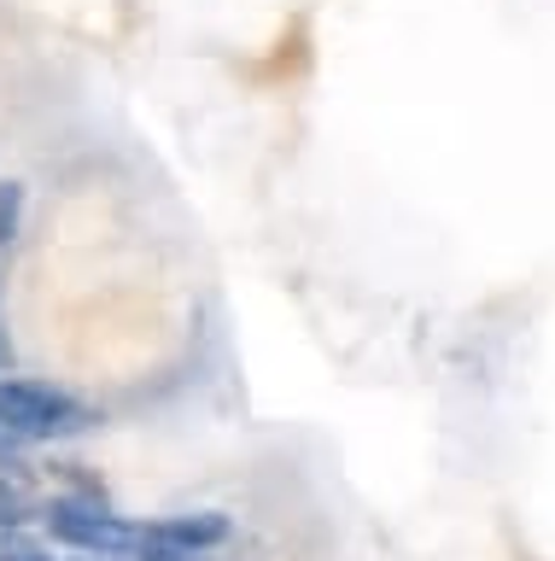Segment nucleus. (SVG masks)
<instances>
[{
  "label": "nucleus",
  "instance_id": "obj_1",
  "mask_svg": "<svg viewBox=\"0 0 555 561\" xmlns=\"http://www.w3.org/2000/svg\"><path fill=\"white\" fill-rule=\"evenodd\" d=\"M100 421L94 403H82L71 386L36 380V375H0V427L19 433L30 450L59 445V438H82Z\"/></svg>",
  "mask_w": 555,
  "mask_h": 561
},
{
  "label": "nucleus",
  "instance_id": "obj_2",
  "mask_svg": "<svg viewBox=\"0 0 555 561\" xmlns=\"http://www.w3.org/2000/svg\"><path fill=\"white\" fill-rule=\"evenodd\" d=\"M42 538L65 556H100V561H129L135 538H141V520L117 515L100 497H82V491H54L47 503H36Z\"/></svg>",
  "mask_w": 555,
  "mask_h": 561
},
{
  "label": "nucleus",
  "instance_id": "obj_3",
  "mask_svg": "<svg viewBox=\"0 0 555 561\" xmlns=\"http://www.w3.org/2000/svg\"><path fill=\"white\" fill-rule=\"evenodd\" d=\"M152 533H159L164 543H176V550L217 556L222 543L234 538V520L222 515V508H194V515H159V520H152Z\"/></svg>",
  "mask_w": 555,
  "mask_h": 561
},
{
  "label": "nucleus",
  "instance_id": "obj_4",
  "mask_svg": "<svg viewBox=\"0 0 555 561\" xmlns=\"http://www.w3.org/2000/svg\"><path fill=\"white\" fill-rule=\"evenodd\" d=\"M30 520H36V503H30V491L12 480V473H0V538L24 533Z\"/></svg>",
  "mask_w": 555,
  "mask_h": 561
},
{
  "label": "nucleus",
  "instance_id": "obj_5",
  "mask_svg": "<svg viewBox=\"0 0 555 561\" xmlns=\"http://www.w3.org/2000/svg\"><path fill=\"white\" fill-rule=\"evenodd\" d=\"M24 228V182H0V252L19 240Z\"/></svg>",
  "mask_w": 555,
  "mask_h": 561
},
{
  "label": "nucleus",
  "instance_id": "obj_6",
  "mask_svg": "<svg viewBox=\"0 0 555 561\" xmlns=\"http://www.w3.org/2000/svg\"><path fill=\"white\" fill-rule=\"evenodd\" d=\"M0 561H65V556L36 533H12V538H0Z\"/></svg>",
  "mask_w": 555,
  "mask_h": 561
},
{
  "label": "nucleus",
  "instance_id": "obj_7",
  "mask_svg": "<svg viewBox=\"0 0 555 561\" xmlns=\"http://www.w3.org/2000/svg\"><path fill=\"white\" fill-rule=\"evenodd\" d=\"M24 468H30V445H24L19 433H7V427H0V473H12V480H19Z\"/></svg>",
  "mask_w": 555,
  "mask_h": 561
},
{
  "label": "nucleus",
  "instance_id": "obj_8",
  "mask_svg": "<svg viewBox=\"0 0 555 561\" xmlns=\"http://www.w3.org/2000/svg\"><path fill=\"white\" fill-rule=\"evenodd\" d=\"M19 351H12V333H7V280H0V375H12Z\"/></svg>",
  "mask_w": 555,
  "mask_h": 561
}]
</instances>
